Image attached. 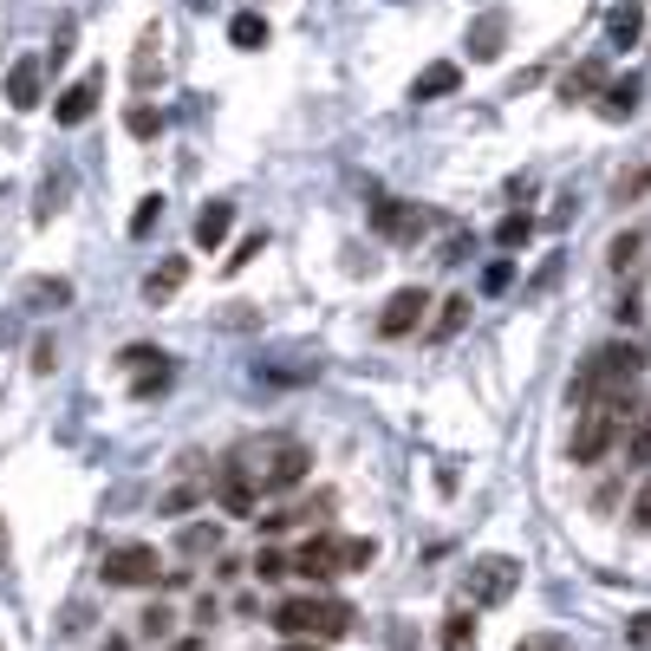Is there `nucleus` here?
Masks as SVG:
<instances>
[{
	"label": "nucleus",
	"mask_w": 651,
	"mask_h": 651,
	"mask_svg": "<svg viewBox=\"0 0 651 651\" xmlns=\"http://www.w3.org/2000/svg\"><path fill=\"white\" fill-rule=\"evenodd\" d=\"M235 456H241V470L254 476L261 496H293V489L313 476V456H306L300 437H254V443H241Z\"/></svg>",
	"instance_id": "obj_1"
},
{
	"label": "nucleus",
	"mask_w": 651,
	"mask_h": 651,
	"mask_svg": "<svg viewBox=\"0 0 651 651\" xmlns=\"http://www.w3.org/2000/svg\"><path fill=\"white\" fill-rule=\"evenodd\" d=\"M274 633L280 639H320V646H333V639L352 633V606L333 600V593H293V600L274 606Z\"/></svg>",
	"instance_id": "obj_2"
},
{
	"label": "nucleus",
	"mask_w": 651,
	"mask_h": 651,
	"mask_svg": "<svg viewBox=\"0 0 651 651\" xmlns=\"http://www.w3.org/2000/svg\"><path fill=\"white\" fill-rule=\"evenodd\" d=\"M626 424H633V391H619V398H580V424L567 437V456L574 463H600L626 437Z\"/></svg>",
	"instance_id": "obj_3"
},
{
	"label": "nucleus",
	"mask_w": 651,
	"mask_h": 651,
	"mask_svg": "<svg viewBox=\"0 0 651 651\" xmlns=\"http://www.w3.org/2000/svg\"><path fill=\"white\" fill-rule=\"evenodd\" d=\"M639 372H646V352H639V346H600V352L587 359V372L574 378V404H580V398H619V391L639 385Z\"/></svg>",
	"instance_id": "obj_4"
},
{
	"label": "nucleus",
	"mask_w": 651,
	"mask_h": 651,
	"mask_svg": "<svg viewBox=\"0 0 651 651\" xmlns=\"http://www.w3.org/2000/svg\"><path fill=\"white\" fill-rule=\"evenodd\" d=\"M98 580H104V587H130V593L163 587V554H157V548H143V541H124V548H111V554H104Z\"/></svg>",
	"instance_id": "obj_5"
},
{
	"label": "nucleus",
	"mask_w": 651,
	"mask_h": 651,
	"mask_svg": "<svg viewBox=\"0 0 651 651\" xmlns=\"http://www.w3.org/2000/svg\"><path fill=\"white\" fill-rule=\"evenodd\" d=\"M293 561V574L300 580H333V574H346V535H333V528H320L300 554H287Z\"/></svg>",
	"instance_id": "obj_6"
},
{
	"label": "nucleus",
	"mask_w": 651,
	"mask_h": 651,
	"mask_svg": "<svg viewBox=\"0 0 651 651\" xmlns=\"http://www.w3.org/2000/svg\"><path fill=\"white\" fill-rule=\"evenodd\" d=\"M209 496H215L228 515H254V509H261V489H254V476L241 470V456H228V463L209 476Z\"/></svg>",
	"instance_id": "obj_7"
},
{
	"label": "nucleus",
	"mask_w": 651,
	"mask_h": 651,
	"mask_svg": "<svg viewBox=\"0 0 651 651\" xmlns=\"http://www.w3.org/2000/svg\"><path fill=\"white\" fill-rule=\"evenodd\" d=\"M424 313H430V293H424V287H398V293L385 300V313H378V333H385V339H411V333L424 326Z\"/></svg>",
	"instance_id": "obj_8"
},
{
	"label": "nucleus",
	"mask_w": 651,
	"mask_h": 651,
	"mask_svg": "<svg viewBox=\"0 0 651 651\" xmlns=\"http://www.w3.org/2000/svg\"><path fill=\"white\" fill-rule=\"evenodd\" d=\"M372 228H378L385 241H424V235H430V209H411V202H385V209L372 215Z\"/></svg>",
	"instance_id": "obj_9"
},
{
	"label": "nucleus",
	"mask_w": 651,
	"mask_h": 651,
	"mask_svg": "<svg viewBox=\"0 0 651 651\" xmlns=\"http://www.w3.org/2000/svg\"><path fill=\"white\" fill-rule=\"evenodd\" d=\"M98 91H104V78H98V72H85V78H72V85L59 91V104H52V117H59L65 130H72V124H85V117L98 111Z\"/></svg>",
	"instance_id": "obj_10"
},
{
	"label": "nucleus",
	"mask_w": 651,
	"mask_h": 651,
	"mask_svg": "<svg viewBox=\"0 0 651 651\" xmlns=\"http://www.w3.org/2000/svg\"><path fill=\"white\" fill-rule=\"evenodd\" d=\"M209 476H215V470H209V456H189V463H183V483H170V489H163V515L196 509V502L209 496Z\"/></svg>",
	"instance_id": "obj_11"
},
{
	"label": "nucleus",
	"mask_w": 651,
	"mask_h": 651,
	"mask_svg": "<svg viewBox=\"0 0 651 651\" xmlns=\"http://www.w3.org/2000/svg\"><path fill=\"white\" fill-rule=\"evenodd\" d=\"M39 91H46V59H13V65H7V104H13V111H33Z\"/></svg>",
	"instance_id": "obj_12"
},
{
	"label": "nucleus",
	"mask_w": 651,
	"mask_h": 651,
	"mask_svg": "<svg viewBox=\"0 0 651 651\" xmlns=\"http://www.w3.org/2000/svg\"><path fill=\"white\" fill-rule=\"evenodd\" d=\"M456 85H463V65H450V59H437L430 72H417V85H411V98H417V104H424V98H450Z\"/></svg>",
	"instance_id": "obj_13"
},
{
	"label": "nucleus",
	"mask_w": 651,
	"mask_h": 651,
	"mask_svg": "<svg viewBox=\"0 0 651 651\" xmlns=\"http://www.w3.org/2000/svg\"><path fill=\"white\" fill-rule=\"evenodd\" d=\"M228 228H235V209H228V202H209V209L196 215V248H222Z\"/></svg>",
	"instance_id": "obj_14"
},
{
	"label": "nucleus",
	"mask_w": 651,
	"mask_h": 651,
	"mask_svg": "<svg viewBox=\"0 0 651 651\" xmlns=\"http://www.w3.org/2000/svg\"><path fill=\"white\" fill-rule=\"evenodd\" d=\"M476 574H483V606H502L515 593V561H483Z\"/></svg>",
	"instance_id": "obj_15"
},
{
	"label": "nucleus",
	"mask_w": 651,
	"mask_h": 651,
	"mask_svg": "<svg viewBox=\"0 0 651 651\" xmlns=\"http://www.w3.org/2000/svg\"><path fill=\"white\" fill-rule=\"evenodd\" d=\"M502 33H509V20H502V13H483V20L470 26V52H476V59H496V52H502Z\"/></svg>",
	"instance_id": "obj_16"
},
{
	"label": "nucleus",
	"mask_w": 651,
	"mask_h": 651,
	"mask_svg": "<svg viewBox=\"0 0 651 651\" xmlns=\"http://www.w3.org/2000/svg\"><path fill=\"white\" fill-rule=\"evenodd\" d=\"M183 280H189V261H163V267H157V274L143 280V300H150V306H163V300H170V293H176Z\"/></svg>",
	"instance_id": "obj_17"
},
{
	"label": "nucleus",
	"mask_w": 651,
	"mask_h": 651,
	"mask_svg": "<svg viewBox=\"0 0 651 651\" xmlns=\"http://www.w3.org/2000/svg\"><path fill=\"white\" fill-rule=\"evenodd\" d=\"M606 33H613V46H639V33H646V7H639V0L619 7V13L606 20Z\"/></svg>",
	"instance_id": "obj_18"
},
{
	"label": "nucleus",
	"mask_w": 651,
	"mask_h": 651,
	"mask_svg": "<svg viewBox=\"0 0 651 651\" xmlns=\"http://www.w3.org/2000/svg\"><path fill=\"white\" fill-rule=\"evenodd\" d=\"M228 39H235L241 52H261V46H267V20H261V13H235V20H228Z\"/></svg>",
	"instance_id": "obj_19"
},
{
	"label": "nucleus",
	"mask_w": 651,
	"mask_h": 651,
	"mask_svg": "<svg viewBox=\"0 0 651 651\" xmlns=\"http://www.w3.org/2000/svg\"><path fill=\"white\" fill-rule=\"evenodd\" d=\"M633 104H639V78H613V85H606V98H600V111H606V117H633Z\"/></svg>",
	"instance_id": "obj_20"
},
{
	"label": "nucleus",
	"mask_w": 651,
	"mask_h": 651,
	"mask_svg": "<svg viewBox=\"0 0 651 651\" xmlns=\"http://www.w3.org/2000/svg\"><path fill=\"white\" fill-rule=\"evenodd\" d=\"M470 646H476V613L463 606V613L443 619V651H470Z\"/></svg>",
	"instance_id": "obj_21"
},
{
	"label": "nucleus",
	"mask_w": 651,
	"mask_h": 651,
	"mask_svg": "<svg viewBox=\"0 0 651 651\" xmlns=\"http://www.w3.org/2000/svg\"><path fill=\"white\" fill-rule=\"evenodd\" d=\"M496 241H502V248H528V241H535V215H528V209H515V215L496 228Z\"/></svg>",
	"instance_id": "obj_22"
},
{
	"label": "nucleus",
	"mask_w": 651,
	"mask_h": 651,
	"mask_svg": "<svg viewBox=\"0 0 651 651\" xmlns=\"http://www.w3.org/2000/svg\"><path fill=\"white\" fill-rule=\"evenodd\" d=\"M157 39H163V33L150 26V33H143V46H137V91H150V85H157Z\"/></svg>",
	"instance_id": "obj_23"
},
{
	"label": "nucleus",
	"mask_w": 651,
	"mask_h": 651,
	"mask_svg": "<svg viewBox=\"0 0 651 651\" xmlns=\"http://www.w3.org/2000/svg\"><path fill=\"white\" fill-rule=\"evenodd\" d=\"M124 124H130V137H157V130H163V111H157V104H150V98H137V104H130V117H124Z\"/></svg>",
	"instance_id": "obj_24"
},
{
	"label": "nucleus",
	"mask_w": 651,
	"mask_h": 651,
	"mask_svg": "<svg viewBox=\"0 0 651 651\" xmlns=\"http://www.w3.org/2000/svg\"><path fill=\"white\" fill-rule=\"evenodd\" d=\"M183 554H196V561H202V554H222V528H209V522H196V528L183 535Z\"/></svg>",
	"instance_id": "obj_25"
},
{
	"label": "nucleus",
	"mask_w": 651,
	"mask_h": 651,
	"mask_svg": "<svg viewBox=\"0 0 651 651\" xmlns=\"http://www.w3.org/2000/svg\"><path fill=\"white\" fill-rule=\"evenodd\" d=\"M143 639L170 646V639H176V613H170V606H150V613H143Z\"/></svg>",
	"instance_id": "obj_26"
},
{
	"label": "nucleus",
	"mask_w": 651,
	"mask_h": 651,
	"mask_svg": "<svg viewBox=\"0 0 651 651\" xmlns=\"http://www.w3.org/2000/svg\"><path fill=\"white\" fill-rule=\"evenodd\" d=\"M633 535H651V463H646V483H639V496H633Z\"/></svg>",
	"instance_id": "obj_27"
},
{
	"label": "nucleus",
	"mask_w": 651,
	"mask_h": 651,
	"mask_svg": "<svg viewBox=\"0 0 651 651\" xmlns=\"http://www.w3.org/2000/svg\"><path fill=\"white\" fill-rule=\"evenodd\" d=\"M254 574H261V580H287V574H293V561H287L280 548H261V554H254Z\"/></svg>",
	"instance_id": "obj_28"
},
{
	"label": "nucleus",
	"mask_w": 651,
	"mask_h": 651,
	"mask_svg": "<svg viewBox=\"0 0 651 651\" xmlns=\"http://www.w3.org/2000/svg\"><path fill=\"white\" fill-rule=\"evenodd\" d=\"M600 78H606L600 65H580V72H567V85H561V91H567V98H587V91H600Z\"/></svg>",
	"instance_id": "obj_29"
},
{
	"label": "nucleus",
	"mask_w": 651,
	"mask_h": 651,
	"mask_svg": "<svg viewBox=\"0 0 651 651\" xmlns=\"http://www.w3.org/2000/svg\"><path fill=\"white\" fill-rule=\"evenodd\" d=\"M157 215H163V196H143V202H137V215H130V235L143 241V235L157 228Z\"/></svg>",
	"instance_id": "obj_30"
},
{
	"label": "nucleus",
	"mask_w": 651,
	"mask_h": 651,
	"mask_svg": "<svg viewBox=\"0 0 651 651\" xmlns=\"http://www.w3.org/2000/svg\"><path fill=\"white\" fill-rule=\"evenodd\" d=\"M26 300H39V306H65V300H72V287H65V280H33V287H26Z\"/></svg>",
	"instance_id": "obj_31"
},
{
	"label": "nucleus",
	"mask_w": 651,
	"mask_h": 651,
	"mask_svg": "<svg viewBox=\"0 0 651 651\" xmlns=\"http://www.w3.org/2000/svg\"><path fill=\"white\" fill-rule=\"evenodd\" d=\"M372 561H378V541L352 535V541H346V574H359V567H372Z\"/></svg>",
	"instance_id": "obj_32"
},
{
	"label": "nucleus",
	"mask_w": 651,
	"mask_h": 651,
	"mask_svg": "<svg viewBox=\"0 0 651 651\" xmlns=\"http://www.w3.org/2000/svg\"><path fill=\"white\" fill-rule=\"evenodd\" d=\"M626 456H633V470H646L651 463V417L639 424V430H626Z\"/></svg>",
	"instance_id": "obj_33"
},
{
	"label": "nucleus",
	"mask_w": 651,
	"mask_h": 651,
	"mask_svg": "<svg viewBox=\"0 0 651 651\" xmlns=\"http://www.w3.org/2000/svg\"><path fill=\"white\" fill-rule=\"evenodd\" d=\"M509 280H515V261H496V267L483 274V293H509Z\"/></svg>",
	"instance_id": "obj_34"
},
{
	"label": "nucleus",
	"mask_w": 651,
	"mask_h": 651,
	"mask_svg": "<svg viewBox=\"0 0 651 651\" xmlns=\"http://www.w3.org/2000/svg\"><path fill=\"white\" fill-rule=\"evenodd\" d=\"M633 261H639V235H619L613 241V267H633Z\"/></svg>",
	"instance_id": "obj_35"
},
{
	"label": "nucleus",
	"mask_w": 651,
	"mask_h": 651,
	"mask_svg": "<svg viewBox=\"0 0 651 651\" xmlns=\"http://www.w3.org/2000/svg\"><path fill=\"white\" fill-rule=\"evenodd\" d=\"M463 313H470V300H450V306H443V320H437V333H456V326H463Z\"/></svg>",
	"instance_id": "obj_36"
},
{
	"label": "nucleus",
	"mask_w": 651,
	"mask_h": 651,
	"mask_svg": "<svg viewBox=\"0 0 651 651\" xmlns=\"http://www.w3.org/2000/svg\"><path fill=\"white\" fill-rule=\"evenodd\" d=\"M626 639H633V646H651V613H639V619L626 626Z\"/></svg>",
	"instance_id": "obj_37"
},
{
	"label": "nucleus",
	"mask_w": 651,
	"mask_h": 651,
	"mask_svg": "<svg viewBox=\"0 0 651 651\" xmlns=\"http://www.w3.org/2000/svg\"><path fill=\"white\" fill-rule=\"evenodd\" d=\"M280 651H326V646H320V639H287Z\"/></svg>",
	"instance_id": "obj_38"
},
{
	"label": "nucleus",
	"mask_w": 651,
	"mask_h": 651,
	"mask_svg": "<svg viewBox=\"0 0 651 651\" xmlns=\"http://www.w3.org/2000/svg\"><path fill=\"white\" fill-rule=\"evenodd\" d=\"M104 651H130V646H124V639H117V633H111V639H104Z\"/></svg>",
	"instance_id": "obj_39"
},
{
	"label": "nucleus",
	"mask_w": 651,
	"mask_h": 651,
	"mask_svg": "<svg viewBox=\"0 0 651 651\" xmlns=\"http://www.w3.org/2000/svg\"><path fill=\"white\" fill-rule=\"evenodd\" d=\"M522 651H528V646H522ZM535 651H561V646H554V639H548V646H535Z\"/></svg>",
	"instance_id": "obj_40"
},
{
	"label": "nucleus",
	"mask_w": 651,
	"mask_h": 651,
	"mask_svg": "<svg viewBox=\"0 0 651 651\" xmlns=\"http://www.w3.org/2000/svg\"><path fill=\"white\" fill-rule=\"evenodd\" d=\"M196 7H202V0H196Z\"/></svg>",
	"instance_id": "obj_41"
}]
</instances>
